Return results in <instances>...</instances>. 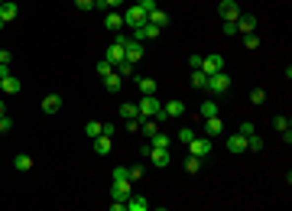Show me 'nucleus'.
<instances>
[{
	"instance_id": "obj_15",
	"label": "nucleus",
	"mask_w": 292,
	"mask_h": 211,
	"mask_svg": "<svg viewBox=\"0 0 292 211\" xmlns=\"http://www.w3.org/2000/svg\"><path fill=\"white\" fill-rule=\"evenodd\" d=\"M149 146H156V149H172V137H169V133H162V130H156L153 137H149Z\"/></svg>"
},
{
	"instance_id": "obj_5",
	"label": "nucleus",
	"mask_w": 292,
	"mask_h": 211,
	"mask_svg": "<svg viewBox=\"0 0 292 211\" xmlns=\"http://www.w3.org/2000/svg\"><path fill=\"white\" fill-rule=\"evenodd\" d=\"M218 13H221L224 23H234V20L240 16V3L237 0H221V3H218Z\"/></svg>"
},
{
	"instance_id": "obj_44",
	"label": "nucleus",
	"mask_w": 292,
	"mask_h": 211,
	"mask_svg": "<svg viewBox=\"0 0 292 211\" xmlns=\"http://www.w3.org/2000/svg\"><path fill=\"white\" fill-rule=\"evenodd\" d=\"M78 10H94V0H75Z\"/></svg>"
},
{
	"instance_id": "obj_29",
	"label": "nucleus",
	"mask_w": 292,
	"mask_h": 211,
	"mask_svg": "<svg viewBox=\"0 0 292 211\" xmlns=\"http://www.w3.org/2000/svg\"><path fill=\"white\" fill-rule=\"evenodd\" d=\"M101 130H104V124H101V120H88V124H85V133L91 137V140H94V137H101Z\"/></svg>"
},
{
	"instance_id": "obj_28",
	"label": "nucleus",
	"mask_w": 292,
	"mask_h": 211,
	"mask_svg": "<svg viewBox=\"0 0 292 211\" xmlns=\"http://www.w3.org/2000/svg\"><path fill=\"white\" fill-rule=\"evenodd\" d=\"M114 71H117V75H120V78H127V75H130V78H133V62H127V59H120V62L114 65Z\"/></svg>"
},
{
	"instance_id": "obj_38",
	"label": "nucleus",
	"mask_w": 292,
	"mask_h": 211,
	"mask_svg": "<svg viewBox=\"0 0 292 211\" xmlns=\"http://www.w3.org/2000/svg\"><path fill=\"white\" fill-rule=\"evenodd\" d=\"M114 179H120V182H130V169H127V166H117V169H114Z\"/></svg>"
},
{
	"instance_id": "obj_31",
	"label": "nucleus",
	"mask_w": 292,
	"mask_h": 211,
	"mask_svg": "<svg viewBox=\"0 0 292 211\" xmlns=\"http://www.w3.org/2000/svg\"><path fill=\"white\" fill-rule=\"evenodd\" d=\"M137 85H140V91H143V94H156V78H140Z\"/></svg>"
},
{
	"instance_id": "obj_10",
	"label": "nucleus",
	"mask_w": 292,
	"mask_h": 211,
	"mask_svg": "<svg viewBox=\"0 0 292 211\" xmlns=\"http://www.w3.org/2000/svg\"><path fill=\"white\" fill-rule=\"evenodd\" d=\"M16 13H20V7H16L13 0H3V3H0V26L13 23V20H16Z\"/></svg>"
},
{
	"instance_id": "obj_14",
	"label": "nucleus",
	"mask_w": 292,
	"mask_h": 211,
	"mask_svg": "<svg viewBox=\"0 0 292 211\" xmlns=\"http://www.w3.org/2000/svg\"><path fill=\"white\" fill-rule=\"evenodd\" d=\"M62 110V94H46L42 98V114H59Z\"/></svg>"
},
{
	"instance_id": "obj_1",
	"label": "nucleus",
	"mask_w": 292,
	"mask_h": 211,
	"mask_svg": "<svg viewBox=\"0 0 292 211\" xmlns=\"http://www.w3.org/2000/svg\"><path fill=\"white\" fill-rule=\"evenodd\" d=\"M137 107H140V117H153L156 124H166V110H162V104L156 101V94H143V98H140L137 101Z\"/></svg>"
},
{
	"instance_id": "obj_45",
	"label": "nucleus",
	"mask_w": 292,
	"mask_h": 211,
	"mask_svg": "<svg viewBox=\"0 0 292 211\" xmlns=\"http://www.w3.org/2000/svg\"><path fill=\"white\" fill-rule=\"evenodd\" d=\"M224 36H237V26H234V23H224Z\"/></svg>"
},
{
	"instance_id": "obj_46",
	"label": "nucleus",
	"mask_w": 292,
	"mask_h": 211,
	"mask_svg": "<svg viewBox=\"0 0 292 211\" xmlns=\"http://www.w3.org/2000/svg\"><path fill=\"white\" fill-rule=\"evenodd\" d=\"M188 65H192V69H201V55H188Z\"/></svg>"
},
{
	"instance_id": "obj_12",
	"label": "nucleus",
	"mask_w": 292,
	"mask_h": 211,
	"mask_svg": "<svg viewBox=\"0 0 292 211\" xmlns=\"http://www.w3.org/2000/svg\"><path fill=\"white\" fill-rule=\"evenodd\" d=\"M104 30L120 33V30H123V13H117V10H108V16H104Z\"/></svg>"
},
{
	"instance_id": "obj_21",
	"label": "nucleus",
	"mask_w": 292,
	"mask_h": 211,
	"mask_svg": "<svg viewBox=\"0 0 292 211\" xmlns=\"http://www.w3.org/2000/svg\"><path fill=\"white\" fill-rule=\"evenodd\" d=\"M110 146H114V143H110V137H104V133H101V137H94V153H98V156H108Z\"/></svg>"
},
{
	"instance_id": "obj_50",
	"label": "nucleus",
	"mask_w": 292,
	"mask_h": 211,
	"mask_svg": "<svg viewBox=\"0 0 292 211\" xmlns=\"http://www.w3.org/2000/svg\"><path fill=\"white\" fill-rule=\"evenodd\" d=\"M3 114H7V104H3V101H0V117H3Z\"/></svg>"
},
{
	"instance_id": "obj_13",
	"label": "nucleus",
	"mask_w": 292,
	"mask_h": 211,
	"mask_svg": "<svg viewBox=\"0 0 292 211\" xmlns=\"http://www.w3.org/2000/svg\"><path fill=\"white\" fill-rule=\"evenodd\" d=\"M273 127L279 130V137H283L286 143L292 140V124H289V117H283V114H276V117H273Z\"/></svg>"
},
{
	"instance_id": "obj_32",
	"label": "nucleus",
	"mask_w": 292,
	"mask_h": 211,
	"mask_svg": "<svg viewBox=\"0 0 292 211\" xmlns=\"http://www.w3.org/2000/svg\"><path fill=\"white\" fill-rule=\"evenodd\" d=\"M176 140H179V143H185V146H188V143L195 140V130H192V127H182V130H179V137H176Z\"/></svg>"
},
{
	"instance_id": "obj_35",
	"label": "nucleus",
	"mask_w": 292,
	"mask_h": 211,
	"mask_svg": "<svg viewBox=\"0 0 292 211\" xmlns=\"http://www.w3.org/2000/svg\"><path fill=\"white\" fill-rule=\"evenodd\" d=\"M244 46L247 49H260V36H256V33H247V36H244Z\"/></svg>"
},
{
	"instance_id": "obj_33",
	"label": "nucleus",
	"mask_w": 292,
	"mask_h": 211,
	"mask_svg": "<svg viewBox=\"0 0 292 211\" xmlns=\"http://www.w3.org/2000/svg\"><path fill=\"white\" fill-rule=\"evenodd\" d=\"M247 149H250V153H260V149H263V140L256 137V133H250V137H247Z\"/></svg>"
},
{
	"instance_id": "obj_7",
	"label": "nucleus",
	"mask_w": 292,
	"mask_h": 211,
	"mask_svg": "<svg viewBox=\"0 0 292 211\" xmlns=\"http://www.w3.org/2000/svg\"><path fill=\"white\" fill-rule=\"evenodd\" d=\"M146 159H149L156 169H162V166H169V163H172V153H169V149H156V146H149Z\"/></svg>"
},
{
	"instance_id": "obj_27",
	"label": "nucleus",
	"mask_w": 292,
	"mask_h": 211,
	"mask_svg": "<svg viewBox=\"0 0 292 211\" xmlns=\"http://www.w3.org/2000/svg\"><path fill=\"white\" fill-rule=\"evenodd\" d=\"M120 117H123V120L140 117V107H137V104H130V101H127V104H120Z\"/></svg>"
},
{
	"instance_id": "obj_30",
	"label": "nucleus",
	"mask_w": 292,
	"mask_h": 211,
	"mask_svg": "<svg viewBox=\"0 0 292 211\" xmlns=\"http://www.w3.org/2000/svg\"><path fill=\"white\" fill-rule=\"evenodd\" d=\"M123 0H94V10H117Z\"/></svg>"
},
{
	"instance_id": "obj_48",
	"label": "nucleus",
	"mask_w": 292,
	"mask_h": 211,
	"mask_svg": "<svg viewBox=\"0 0 292 211\" xmlns=\"http://www.w3.org/2000/svg\"><path fill=\"white\" fill-rule=\"evenodd\" d=\"M10 59H13V52H7V49H0V62H7V65H10Z\"/></svg>"
},
{
	"instance_id": "obj_6",
	"label": "nucleus",
	"mask_w": 292,
	"mask_h": 211,
	"mask_svg": "<svg viewBox=\"0 0 292 211\" xmlns=\"http://www.w3.org/2000/svg\"><path fill=\"white\" fill-rule=\"evenodd\" d=\"M143 23H146V13L137 7V3H130V7L123 10V26H130V30H133V26H143Z\"/></svg>"
},
{
	"instance_id": "obj_41",
	"label": "nucleus",
	"mask_w": 292,
	"mask_h": 211,
	"mask_svg": "<svg viewBox=\"0 0 292 211\" xmlns=\"http://www.w3.org/2000/svg\"><path fill=\"white\" fill-rule=\"evenodd\" d=\"M237 133H244V137H250V133H256V127L250 124V120H244V124L237 127Z\"/></svg>"
},
{
	"instance_id": "obj_11",
	"label": "nucleus",
	"mask_w": 292,
	"mask_h": 211,
	"mask_svg": "<svg viewBox=\"0 0 292 211\" xmlns=\"http://www.w3.org/2000/svg\"><path fill=\"white\" fill-rule=\"evenodd\" d=\"M234 26H237V33H244V36H247V33H256V16L254 13H240L237 16V20H234Z\"/></svg>"
},
{
	"instance_id": "obj_17",
	"label": "nucleus",
	"mask_w": 292,
	"mask_h": 211,
	"mask_svg": "<svg viewBox=\"0 0 292 211\" xmlns=\"http://www.w3.org/2000/svg\"><path fill=\"white\" fill-rule=\"evenodd\" d=\"M227 149H231V153H247V137L244 133H231V137H227Z\"/></svg>"
},
{
	"instance_id": "obj_43",
	"label": "nucleus",
	"mask_w": 292,
	"mask_h": 211,
	"mask_svg": "<svg viewBox=\"0 0 292 211\" xmlns=\"http://www.w3.org/2000/svg\"><path fill=\"white\" fill-rule=\"evenodd\" d=\"M143 179V166H130V182Z\"/></svg>"
},
{
	"instance_id": "obj_23",
	"label": "nucleus",
	"mask_w": 292,
	"mask_h": 211,
	"mask_svg": "<svg viewBox=\"0 0 292 211\" xmlns=\"http://www.w3.org/2000/svg\"><path fill=\"white\" fill-rule=\"evenodd\" d=\"M0 88H3V91L7 94H20V78H13V75H7V78H0Z\"/></svg>"
},
{
	"instance_id": "obj_34",
	"label": "nucleus",
	"mask_w": 292,
	"mask_h": 211,
	"mask_svg": "<svg viewBox=\"0 0 292 211\" xmlns=\"http://www.w3.org/2000/svg\"><path fill=\"white\" fill-rule=\"evenodd\" d=\"M201 117H218V104L215 101H205V104H201Z\"/></svg>"
},
{
	"instance_id": "obj_51",
	"label": "nucleus",
	"mask_w": 292,
	"mask_h": 211,
	"mask_svg": "<svg viewBox=\"0 0 292 211\" xmlns=\"http://www.w3.org/2000/svg\"><path fill=\"white\" fill-rule=\"evenodd\" d=\"M0 3H3V0H0Z\"/></svg>"
},
{
	"instance_id": "obj_36",
	"label": "nucleus",
	"mask_w": 292,
	"mask_h": 211,
	"mask_svg": "<svg viewBox=\"0 0 292 211\" xmlns=\"http://www.w3.org/2000/svg\"><path fill=\"white\" fill-rule=\"evenodd\" d=\"M266 101V91H263V88H254V91H250V104H263Z\"/></svg>"
},
{
	"instance_id": "obj_40",
	"label": "nucleus",
	"mask_w": 292,
	"mask_h": 211,
	"mask_svg": "<svg viewBox=\"0 0 292 211\" xmlns=\"http://www.w3.org/2000/svg\"><path fill=\"white\" fill-rule=\"evenodd\" d=\"M137 7L143 10V13H153V10H156V0H137Z\"/></svg>"
},
{
	"instance_id": "obj_26",
	"label": "nucleus",
	"mask_w": 292,
	"mask_h": 211,
	"mask_svg": "<svg viewBox=\"0 0 292 211\" xmlns=\"http://www.w3.org/2000/svg\"><path fill=\"white\" fill-rule=\"evenodd\" d=\"M192 85L198 88V91H205V88H208V75L201 69H192Z\"/></svg>"
},
{
	"instance_id": "obj_19",
	"label": "nucleus",
	"mask_w": 292,
	"mask_h": 211,
	"mask_svg": "<svg viewBox=\"0 0 292 211\" xmlns=\"http://www.w3.org/2000/svg\"><path fill=\"white\" fill-rule=\"evenodd\" d=\"M146 23H153V26H169V13L166 10H153V13H146Z\"/></svg>"
},
{
	"instance_id": "obj_24",
	"label": "nucleus",
	"mask_w": 292,
	"mask_h": 211,
	"mask_svg": "<svg viewBox=\"0 0 292 211\" xmlns=\"http://www.w3.org/2000/svg\"><path fill=\"white\" fill-rule=\"evenodd\" d=\"M13 169H16V172H30V169H33V156H26V153L13 156Z\"/></svg>"
},
{
	"instance_id": "obj_2",
	"label": "nucleus",
	"mask_w": 292,
	"mask_h": 211,
	"mask_svg": "<svg viewBox=\"0 0 292 211\" xmlns=\"http://www.w3.org/2000/svg\"><path fill=\"white\" fill-rule=\"evenodd\" d=\"M188 156H198V159L211 156V137H198L195 133V140L188 143Z\"/></svg>"
},
{
	"instance_id": "obj_25",
	"label": "nucleus",
	"mask_w": 292,
	"mask_h": 211,
	"mask_svg": "<svg viewBox=\"0 0 292 211\" xmlns=\"http://www.w3.org/2000/svg\"><path fill=\"white\" fill-rule=\"evenodd\" d=\"M104 91H110V94H117V91H120V75H117V71L104 75Z\"/></svg>"
},
{
	"instance_id": "obj_42",
	"label": "nucleus",
	"mask_w": 292,
	"mask_h": 211,
	"mask_svg": "<svg viewBox=\"0 0 292 211\" xmlns=\"http://www.w3.org/2000/svg\"><path fill=\"white\" fill-rule=\"evenodd\" d=\"M10 130H13V120L3 114V117H0V133H10Z\"/></svg>"
},
{
	"instance_id": "obj_22",
	"label": "nucleus",
	"mask_w": 292,
	"mask_h": 211,
	"mask_svg": "<svg viewBox=\"0 0 292 211\" xmlns=\"http://www.w3.org/2000/svg\"><path fill=\"white\" fill-rule=\"evenodd\" d=\"M104 59H108L110 65H117V62L123 59V46H117V42H110V46L104 49Z\"/></svg>"
},
{
	"instance_id": "obj_37",
	"label": "nucleus",
	"mask_w": 292,
	"mask_h": 211,
	"mask_svg": "<svg viewBox=\"0 0 292 211\" xmlns=\"http://www.w3.org/2000/svg\"><path fill=\"white\" fill-rule=\"evenodd\" d=\"M201 169V159L198 156H188V159H185V172H198Z\"/></svg>"
},
{
	"instance_id": "obj_3",
	"label": "nucleus",
	"mask_w": 292,
	"mask_h": 211,
	"mask_svg": "<svg viewBox=\"0 0 292 211\" xmlns=\"http://www.w3.org/2000/svg\"><path fill=\"white\" fill-rule=\"evenodd\" d=\"M227 88H231V75H227V71H215V75H208V91L224 94Z\"/></svg>"
},
{
	"instance_id": "obj_16",
	"label": "nucleus",
	"mask_w": 292,
	"mask_h": 211,
	"mask_svg": "<svg viewBox=\"0 0 292 211\" xmlns=\"http://www.w3.org/2000/svg\"><path fill=\"white\" fill-rule=\"evenodd\" d=\"M162 110H166V117H169V120H176V117H182V114H185V104L176 98V101H166V104H162Z\"/></svg>"
},
{
	"instance_id": "obj_20",
	"label": "nucleus",
	"mask_w": 292,
	"mask_h": 211,
	"mask_svg": "<svg viewBox=\"0 0 292 211\" xmlns=\"http://www.w3.org/2000/svg\"><path fill=\"white\" fill-rule=\"evenodd\" d=\"M224 130V120L221 117H205V137H218Z\"/></svg>"
},
{
	"instance_id": "obj_18",
	"label": "nucleus",
	"mask_w": 292,
	"mask_h": 211,
	"mask_svg": "<svg viewBox=\"0 0 292 211\" xmlns=\"http://www.w3.org/2000/svg\"><path fill=\"white\" fill-rule=\"evenodd\" d=\"M127 211H149V198L146 195H130L127 198Z\"/></svg>"
},
{
	"instance_id": "obj_9",
	"label": "nucleus",
	"mask_w": 292,
	"mask_h": 211,
	"mask_svg": "<svg viewBox=\"0 0 292 211\" xmlns=\"http://www.w3.org/2000/svg\"><path fill=\"white\" fill-rule=\"evenodd\" d=\"M123 59L137 65L140 59H143V42H137V39H127V46H123Z\"/></svg>"
},
{
	"instance_id": "obj_8",
	"label": "nucleus",
	"mask_w": 292,
	"mask_h": 211,
	"mask_svg": "<svg viewBox=\"0 0 292 211\" xmlns=\"http://www.w3.org/2000/svg\"><path fill=\"white\" fill-rule=\"evenodd\" d=\"M133 192H130V182H120L114 179V185H110V202H127Z\"/></svg>"
},
{
	"instance_id": "obj_49",
	"label": "nucleus",
	"mask_w": 292,
	"mask_h": 211,
	"mask_svg": "<svg viewBox=\"0 0 292 211\" xmlns=\"http://www.w3.org/2000/svg\"><path fill=\"white\" fill-rule=\"evenodd\" d=\"M7 75H10V65H7V62H0V78H7Z\"/></svg>"
},
{
	"instance_id": "obj_4",
	"label": "nucleus",
	"mask_w": 292,
	"mask_h": 211,
	"mask_svg": "<svg viewBox=\"0 0 292 211\" xmlns=\"http://www.w3.org/2000/svg\"><path fill=\"white\" fill-rule=\"evenodd\" d=\"M201 71H205V75H215V71H224V55H218V52H208V55H201Z\"/></svg>"
},
{
	"instance_id": "obj_39",
	"label": "nucleus",
	"mask_w": 292,
	"mask_h": 211,
	"mask_svg": "<svg viewBox=\"0 0 292 211\" xmlns=\"http://www.w3.org/2000/svg\"><path fill=\"white\" fill-rule=\"evenodd\" d=\"M110 71H114V65H110L108 59H101V62H98V75L104 78V75H110Z\"/></svg>"
},
{
	"instance_id": "obj_47",
	"label": "nucleus",
	"mask_w": 292,
	"mask_h": 211,
	"mask_svg": "<svg viewBox=\"0 0 292 211\" xmlns=\"http://www.w3.org/2000/svg\"><path fill=\"white\" fill-rule=\"evenodd\" d=\"M110 211H127V202H110Z\"/></svg>"
}]
</instances>
